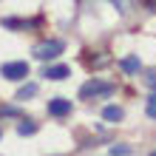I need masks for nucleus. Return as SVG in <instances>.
<instances>
[{
	"mask_svg": "<svg viewBox=\"0 0 156 156\" xmlns=\"http://www.w3.org/2000/svg\"><path fill=\"white\" fill-rule=\"evenodd\" d=\"M111 153H114V156H128L131 151H128V148H116V145H114V148H111Z\"/></svg>",
	"mask_w": 156,
	"mask_h": 156,
	"instance_id": "ddd939ff",
	"label": "nucleus"
},
{
	"mask_svg": "<svg viewBox=\"0 0 156 156\" xmlns=\"http://www.w3.org/2000/svg\"><path fill=\"white\" fill-rule=\"evenodd\" d=\"M48 114L51 116H68L71 114V99H62V97L48 99Z\"/></svg>",
	"mask_w": 156,
	"mask_h": 156,
	"instance_id": "20e7f679",
	"label": "nucleus"
},
{
	"mask_svg": "<svg viewBox=\"0 0 156 156\" xmlns=\"http://www.w3.org/2000/svg\"><path fill=\"white\" fill-rule=\"evenodd\" d=\"M145 82H148V85H151V88L156 91V68H151V71H148V77H145Z\"/></svg>",
	"mask_w": 156,
	"mask_h": 156,
	"instance_id": "f8f14e48",
	"label": "nucleus"
},
{
	"mask_svg": "<svg viewBox=\"0 0 156 156\" xmlns=\"http://www.w3.org/2000/svg\"><path fill=\"white\" fill-rule=\"evenodd\" d=\"M62 40H43V43H37L34 45V57L37 60H54V57H60L62 54Z\"/></svg>",
	"mask_w": 156,
	"mask_h": 156,
	"instance_id": "f03ea898",
	"label": "nucleus"
},
{
	"mask_svg": "<svg viewBox=\"0 0 156 156\" xmlns=\"http://www.w3.org/2000/svg\"><path fill=\"white\" fill-rule=\"evenodd\" d=\"M145 111H148V116H151V119H156V91L151 94V99H148V108H145Z\"/></svg>",
	"mask_w": 156,
	"mask_h": 156,
	"instance_id": "9d476101",
	"label": "nucleus"
},
{
	"mask_svg": "<svg viewBox=\"0 0 156 156\" xmlns=\"http://www.w3.org/2000/svg\"><path fill=\"white\" fill-rule=\"evenodd\" d=\"M34 94H37V85L29 82V85H23L20 91H17V99H26V97H34Z\"/></svg>",
	"mask_w": 156,
	"mask_h": 156,
	"instance_id": "1a4fd4ad",
	"label": "nucleus"
},
{
	"mask_svg": "<svg viewBox=\"0 0 156 156\" xmlns=\"http://www.w3.org/2000/svg\"><path fill=\"white\" fill-rule=\"evenodd\" d=\"M68 74H71V68H68V66H48V68L43 71V77H45V80H66Z\"/></svg>",
	"mask_w": 156,
	"mask_h": 156,
	"instance_id": "39448f33",
	"label": "nucleus"
},
{
	"mask_svg": "<svg viewBox=\"0 0 156 156\" xmlns=\"http://www.w3.org/2000/svg\"><path fill=\"white\" fill-rule=\"evenodd\" d=\"M34 131H37V125H34V122H29V119L17 125V133H20V136H31Z\"/></svg>",
	"mask_w": 156,
	"mask_h": 156,
	"instance_id": "6e6552de",
	"label": "nucleus"
},
{
	"mask_svg": "<svg viewBox=\"0 0 156 156\" xmlns=\"http://www.w3.org/2000/svg\"><path fill=\"white\" fill-rule=\"evenodd\" d=\"M151 156H156V153H151Z\"/></svg>",
	"mask_w": 156,
	"mask_h": 156,
	"instance_id": "dca6fc26",
	"label": "nucleus"
},
{
	"mask_svg": "<svg viewBox=\"0 0 156 156\" xmlns=\"http://www.w3.org/2000/svg\"><path fill=\"white\" fill-rule=\"evenodd\" d=\"M0 116H20V111L12 105H0Z\"/></svg>",
	"mask_w": 156,
	"mask_h": 156,
	"instance_id": "9b49d317",
	"label": "nucleus"
},
{
	"mask_svg": "<svg viewBox=\"0 0 156 156\" xmlns=\"http://www.w3.org/2000/svg\"><path fill=\"white\" fill-rule=\"evenodd\" d=\"M102 116L108 119V122H119V119H122L125 114H122V108H119V105H108L105 111H102Z\"/></svg>",
	"mask_w": 156,
	"mask_h": 156,
	"instance_id": "0eeeda50",
	"label": "nucleus"
},
{
	"mask_svg": "<svg viewBox=\"0 0 156 156\" xmlns=\"http://www.w3.org/2000/svg\"><path fill=\"white\" fill-rule=\"evenodd\" d=\"M119 68H122L125 74H136V71L142 68V62H139V57H125V60H119Z\"/></svg>",
	"mask_w": 156,
	"mask_h": 156,
	"instance_id": "423d86ee",
	"label": "nucleus"
},
{
	"mask_svg": "<svg viewBox=\"0 0 156 156\" xmlns=\"http://www.w3.org/2000/svg\"><path fill=\"white\" fill-rule=\"evenodd\" d=\"M0 74L6 80H12V82H20V80L29 77V62H6V66L0 68Z\"/></svg>",
	"mask_w": 156,
	"mask_h": 156,
	"instance_id": "7ed1b4c3",
	"label": "nucleus"
},
{
	"mask_svg": "<svg viewBox=\"0 0 156 156\" xmlns=\"http://www.w3.org/2000/svg\"><path fill=\"white\" fill-rule=\"evenodd\" d=\"M108 94H114V85L102 82V80H88L80 88V99H97V97H108Z\"/></svg>",
	"mask_w": 156,
	"mask_h": 156,
	"instance_id": "f257e3e1",
	"label": "nucleus"
},
{
	"mask_svg": "<svg viewBox=\"0 0 156 156\" xmlns=\"http://www.w3.org/2000/svg\"><path fill=\"white\" fill-rule=\"evenodd\" d=\"M111 3L119 9V12H125V9H128V0H111Z\"/></svg>",
	"mask_w": 156,
	"mask_h": 156,
	"instance_id": "4468645a",
	"label": "nucleus"
},
{
	"mask_svg": "<svg viewBox=\"0 0 156 156\" xmlns=\"http://www.w3.org/2000/svg\"><path fill=\"white\" fill-rule=\"evenodd\" d=\"M0 136H3V131H0Z\"/></svg>",
	"mask_w": 156,
	"mask_h": 156,
	"instance_id": "2eb2a0df",
	"label": "nucleus"
}]
</instances>
